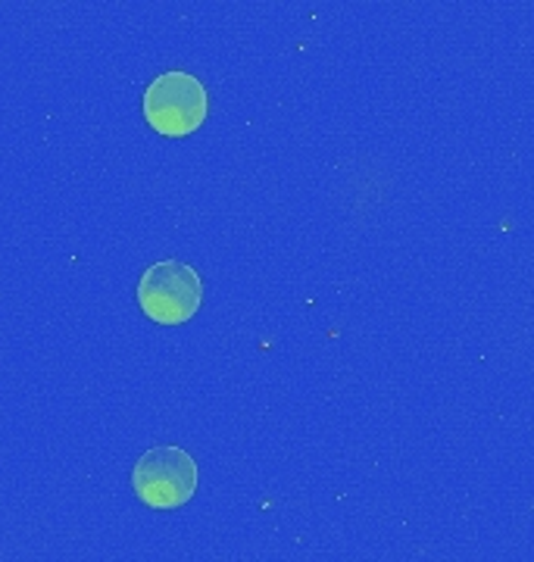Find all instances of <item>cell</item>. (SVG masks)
I'll list each match as a JSON object with an SVG mask.
<instances>
[{"mask_svg": "<svg viewBox=\"0 0 534 562\" xmlns=\"http://www.w3.org/2000/svg\"><path fill=\"white\" fill-rule=\"evenodd\" d=\"M210 116V94L191 72L169 69L144 91V120L163 138H188Z\"/></svg>", "mask_w": 534, "mask_h": 562, "instance_id": "6da1fadb", "label": "cell"}, {"mask_svg": "<svg viewBox=\"0 0 534 562\" xmlns=\"http://www.w3.org/2000/svg\"><path fill=\"white\" fill-rule=\"evenodd\" d=\"M138 501L151 509H178L198 491V462L188 450L163 443L151 447L132 472Z\"/></svg>", "mask_w": 534, "mask_h": 562, "instance_id": "7a4b0ae2", "label": "cell"}, {"mask_svg": "<svg viewBox=\"0 0 534 562\" xmlns=\"http://www.w3.org/2000/svg\"><path fill=\"white\" fill-rule=\"evenodd\" d=\"M200 303H203V281L188 262H154L141 276L138 306L141 313L157 325H181V322L194 319Z\"/></svg>", "mask_w": 534, "mask_h": 562, "instance_id": "3957f363", "label": "cell"}]
</instances>
